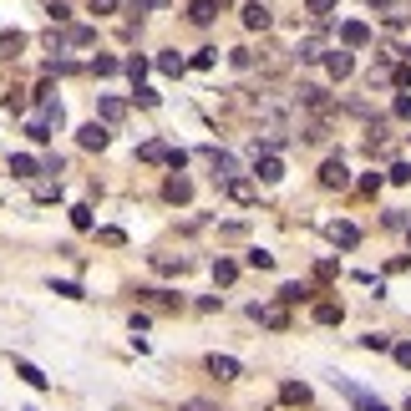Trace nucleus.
Masks as SVG:
<instances>
[{
  "instance_id": "obj_10",
  "label": "nucleus",
  "mask_w": 411,
  "mask_h": 411,
  "mask_svg": "<svg viewBox=\"0 0 411 411\" xmlns=\"http://www.w3.org/2000/svg\"><path fill=\"white\" fill-rule=\"evenodd\" d=\"M325 234H330V239H335L340 249H356V244H361V229H356V224H345V219H335Z\"/></svg>"
},
{
  "instance_id": "obj_23",
  "label": "nucleus",
  "mask_w": 411,
  "mask_h": 411,
  "mask_svg": "<svg viewBox=\"0 0 411 411\" xmlns=\"http://www.w3.org/2000/svg\"><path fill=\"white\" fill-rule=\"evenodd\" d=\"M183 67H188V61H183L178 51H163V56H158V72H168V76H178Z\"/></svg>"
},
{
  "instance_id": "obj_3",
  "label": "nucleus",
  "mask_w": 411,
  "mask_h": 411,
  "mask_svg": "<svg viewBox=\"0 0 411 411\" xmlns=\"http://www.w3.org/2000/svg\"><path fill=\"white\" fill-rule=\"evenodd\" d=\"M249 315L259 320V325H269V330H285L290 325V310L285 305H249Z\"/></svg>"
},
{
  "instance_id": "obj_26",
  "label": "nucleus",
  "mask_w": 411,
  "mask_h": 411,
  "mask_svg": "<svg viewBox=\"0 0 411 411\" xmlns=\"http://www.w3.org/2000/svg\"><path fill=\"white\" fill-rule=\"evenodd\" d=\"M97 107H102V117H107V122H117V117H122V112H127V107H122V102H117V97H102V102H97Z\"/></svg>"
},
{
  "instance_id": "obj_44",
  "label": "nucleus",
  "mask_w": 411,
  "mask_h": 411,
  "mask_svg": "<svg viewBox=\"0 0 411 411\" xmlns=\"http://www.w3.org/2000/svg\"><path fill=\"white\" fill-rule=\"evenodd\" d=\"M365 6H381V11H391V0H365Z\"/></svg>"
},
{
  "instance_id": "obj_20",
  "label": "nucleus",
  "mask_w": 411,
  "mask_h": 411,
  "mask_svg": "<svg viewBox=\"0 0 411 411\" xmlns=\"http://www.w3.org/2000/svg\"><path fill=\"white\" fill-rule=\"evenodd\" d=\"M26 46V31H0V56H20Z\"/></svg>"
},
{
  "instance_id": "obj_18",
  "label": "nucleus",
  "mask_w": 411,
  "mask_h": 411,
  "mask_svg": "<svg viewBox=\"0 0 411 411\" xmlns=\"http://www.w3.org/2000/svg\"><path fill=\"white\" fill-rule=\"evenodd\" d=\"M310 295H315L310 285H299V279H290V285L279 290V305H299V299H310Z\"/></svg>"
},
{
  "instance_id": "obj_12",
  "label": "nucleus",
  "mask_w": 411,
  "mask_h": 411,
  "mask_svg": "<svg viewBox=\"0 0 411 411\" xmlns=\"http://www.w3.org/2000/svg\"><path fill=\"white\" fill-rule=\"evenodd\" d=\"M340 41H345V46H365V41H371V26H365V20H345Z\"/></svg>"
},
{
  "instance_id": "obj_21",
  "label": "nucleus",
  "mask_w": 411,
  "mask_h": 411,
  "mask_svg": "<svg viewBox=\"0 0 411 411\" xmlns=\"http://www.w3.org/2000/svg\"><path fill=\"white\" fill-rule=\"evenodd\" d=\"M92 36H97L92 26H72V31H61V46H86Z\"/></svg>"
},
{
  "instance_id": "obj_36",
  "label": "nucleus",
  "mask_w": 411,
  "mask_h": 411,
  "mask_svg": "<svg viewBox=\"0 0 411 411\" xmlns=\"http://www.w3.org/2000/svg\"><path fill=\"white\" fill-rule=\"evenodd\" d=\"M305 11H310V15H330L335 0H305Z\"/></svg>"
},
{
  "instance_id": "obj_40",
  "label": "nucleus",
  "mask_w": 411,
  "mask_h": 411,
  "mask_svg": "<svg viewBox=\"0 0 411 411\" xmlns=\"http://www.w3.org/2000/svg\"><path fill=\"white\" fill-rule=\"evenodd\" d=\"M386 178H391V183H411V168H406V163H396L391 173H386Z\"/></svg>"
},
{
  "instance_id": "obj_19",
  "label": "nucleus",
  "mask_w": 411,
  "mask_h": 411,
  "mask_svg": "<svg viewBox=\"0 0 411 411\" xmlns=\"http://www.w3.org/2000/svg\"><path fill=\"white\" fill-rule=\"evenodd\" d=\"M15 376L26 381V386H36V391H46V376H41V371H36L31 361H15Z\"/></svg>"
},
{
  "instance_id": "obj_35",
  "label": "nucleus",
  "mask_w": 411,
  "mask_h": 411,
  "mask_svg": "<svg viewBox=\"0 0 411 411\" xmlns=\"http://www.w3.org/2000/svg\"><path fill=\"white\" fill-rule=\"evenodd\" d=\"M92 72H97V76H112V72H117V61H112V56H97V61H92Z\"/></svg>"
},
{
  "instance_id": "obj_25",
  "label": "nucleus",
  "mask_w": 411,
  "mask_h": 411,
  "mask_svg": "<svg viewBox=\"0 0 411 411\" xmlns=\"http://www.w3.org/2000/svg\"><path fill=\"white\" fill-rule=\"evenodd\" d=\"M244 264H249V269H274V254H269V249H249Z\"/></svg>"
},
{
  "instance_id": "obj_39",
  "label": "nucleus",
  "mask_w": 411,
  "mask_h": 411,
  "mask_svg": "<svg viewBox=\"0 0 411 411\" xmlns=\"http://www.w3.org/2000/svg\"><path fill=\"white\" fill-rule=\"evenodd\" d=\"M299 61H320V46H315V41H299Z\"/></svg>"
},
{
  "instance_id": "obj_13",
  "label": "nucleus",
  "mask_w": 411,
  "mask_h": 411,
  "mask_svg": "<svg viewBox=\"0 0 411 411\" xmlns=\"http://www.w3.org/2000/svg\"><path fill=\"white\" fill-rule=\"evenodd\" d=\"M325 72L345 81V76H351V72H356V61H351V51H330V56H325Z\"/></svg>"
},
{
  "instance_id": "obj_31",
  "label": "nucleus",
  "mask_w": 411,
  "mask_h": 411,
  "mask_svg": "<svg viewBox=\"0 0 411 411\" xmlns=\"http://www.w3.org/2000/svg\"><path fill=\"white\" fill-rule=\"evenodd\" d=\"M142 72H147V61L142 56H127V76H133L137 86H142Z\"/></svg>"
},
{
  "instance_id": "obj_42",
  "label": "nucleus",
  "mask_w": 411,
  "mask_h": 411,
  "mask_svg": "<svg viewBox=\"0 0 411 411\" xmlns=\"http://www.w3.org/2000/svg\"><path fill=\"white\" fill-rule=\"evenodd\" d=\"M183 411H219V406H213V401H198V396H193V401H183Z\"/></svg>"
},
{
  "instance_id": "obj_1",
  "label": "nucleus",
  "mask_w": 411,
  "mask_h": 411,
  "mask_svg": "<svg viewBox=\"0 0 411 411\" xmlns=\"http://www.w3.org/2000/svg\"><path fill=\"white\" fill-rule=\"evenodd\" d=\"M320 188H351V168H345V158H325L320 163Z\"/></svg>"
},
{
  "instance_id": "obj_43",
  "label": "nucleus",
  "mask_w": 411,
  "mask_h": 411,
  "mask_svg": "<svg viewBox=\"0 0 411 411\" xmlns=\"http://www.w3.org/2000/svg\"><path fill=\"white\" fill-rule=\"evenodd\" d=\"M396 76V86H411V67H401V72H391Z\"/></svg>"
},
{
  "instance_id": "obj_41",
  "label": "nucleus",
  "mask_w": 411,
  "mask_h": 411,
  "mask_svg": "<svg viewBox=\"0 0 411 411\" xmlns=\"http://www.w3.org/2000/svg\"><path fill=\"white\" fill-rule=\"evenodd\" d=\"M117 6H122V0H92V11H97V15H112Z\"/></svg>"
},
{
  "instance_id": "obj_38",
  "label": "nucleus",
  "mask_w": 411,
  "mask_h": 411,
  "mask_svg": "<svg viewBox=\"0 0 411 411\" xmlns=\"http://www.w3.org/2000/svg\"><path fill=\"white\" fill-rule=\"evenodd\" d=\"M173 0H133V11H168Z\"/></svg>"
},
{
  "instance_id": "obj_7",
  "label": "nucleus",
  "mask_w": 411,
  "mask_h": 411,
  "mask_svg": "<svg viewBox=\"0 0 411 411\" xmlns=\"http://www.w3.org/2000/svg\"><path fill=\"white\" fill-rule=\"evenodd\" d=\"M208 163H213V173L229 183V178H239V163H234V153H224V147H208Z\"/></svg>"
},
{
  "instance_id": "obj_34",
  "label": "nucleus",
  "mask_w": 411,
  "mask_h": 411,
  "mask_svg": "<svg viewBox=\"0 0 411 411\" xmlns=\"http://www.w3.org/2000/svg\"><path fill=\"white\" fill-rule=\"evenodd\" d=\"M391 117H401V122H411V97H396V102H391Z\"/></svg>"
},
{
  "instance_id": "obj_4",
  "label": "nucleus",
  "mask_w": 411,
  "mask_h": 411,
  "mask_svg": "<svg viewBox=\"0 0 411 411\" xmlns=\"http://www.w3.org/2000/svg\"><path fill=\"white\" fill-rule=\"evenodd\" d=\"M219 11H224V0H193V6H188V20H193V26H213Z\"/></svg>"
},
{
  "instance_id": "obj_30",
  "label": "nucleus",
  "mask_w": 411,
  "mask_h": 411,
  "mask_svg": "<svg viewBox=\"0 0 411 411\" xmlns=\"http://www.w3.org/2000/svg\"><path fill=\"white\" fill-rule=\"evenodd\" d=\"M365 351H391V335H361Z\"/></svg>"
},
{
  "instance_id": "obj_29",
  "label": "nucleus",
  "mask_w": 411,
  "mask_h": 411,
  "mask_svg": "<svg viewBox=\"0 0 411 411\" xmlns=\"http://www.w3.org/2000/svg\"><path fill=\"white\" fill-rule=\"evenodd\" d=\"M391 356H396V365H401V371H411V340H401V345H391Z\"/></svg>"
},
{
  "instance_id": "obj_2",
  "label": "nucleus",
  "mask_w": 411,
  "mask_h": 411,
  "mask_svg": "<svg viewBox=\"0 0 411 411\" xmlns=\"http://www.w3.org/2000/svg\"><path fill=\"white\" fill-rule=\"evenodd\" d=\"M76 142L86 147V153H102V147L112 142V133H107V122H86L81 133H76Z\"/></svg>"
},
{
  "instance_id": "obj_33",
  "label": "nucleus",
  "mask_w": 411,
  "mask_h": 411,
  "mask_svg": "<svg viewBox=\"0 0 411 411\" xmlns=\"http://www.w3.org/2000/svg\"><path fill=\"white\" fill-rule=\"evenodd\" d=\"M56 295H67V299H86L81 285H72V279H56Z\"/></svg>"
},
{
  "instance_id": "obj_32",
  "label": "nucleus",
  "mask_w": 411,
  "mask_h": 411,
  "mask_svg": "<svg viewBox=\"0 0 411 411\" xmlns=\"http://www.w3.org/2000/svg\"><path fill=\"white\" fill-rule=\"evenodd\" d=\"M72 224H76V229H92V208L76 203V208H72Z\"/></svg>"
},
{
  "instance_id": "obj_6",
  "label": "nucleus",
  "mask_w": 411,
  "mask_h": 411,
  "mask_svg": "<svg viewBox=\"0 0 411 411\" xmlns=\"http://www.w3.org/2000/svg\"><path fill=\"white\" fill-rule=\"evenodd\" d=\"M299 107H310V112H320V117H330V97L325 92H320V86H299Z\"/></svg>"
},
{
  "instance_id": "obj_9",
  "label": "nucleus",
  "mask_w": 411,
  "mask_h": 411,
  "mask_svg": "<svg viewBox=\"0 0 411 411\" xmlns=\"http://www.w3.org/2000/svg\"><path fill=\"white\" fill-rule=\"evenodd\" d=\"M163 198H168V203H188V198H193V183L183 178V173H173V178L163 183Z\"/></svg>"
},
{
  "instance_id": "obj_22",
  "label": "nucleus",
  "mask_w": 411,
  "mask_h": 411,
  "mask_svg": "<svg viewBox=\"0 0 411 411\" xmlns=\"http://www.w3.org/2000/svg\"><path fill=\"white\" fill-rule=\"evenodd\" d=\"M234 274H239L234 259H213V279H219V285H234Z\"/></svg>"
},
{
  "instance_id": "obj_46",
  "label": "nucleus",
  "mask_w": 411,
  "mask_h": 411,
  "mask_svg": "<svg viewBox=\"0 0 411 411\" xmlns=\"http://www.w3.org/2000/svg\"><path fill=\"white\" fill-rule=\"evenodd\" d=\"M406 56H411V46H406Z\"/></svg>"
},
{
  "instance_id": "obj_5",
  "label": "nucleus",
  "mask_w": 411,
  "mask_h": 411,
  "mask_svg": "<svg viewBox=\"0 0 411 411\" xmlns=\"http://www.w3.org/2000/svg\"><path fill=\"white\" fill-rule=\"evenodd\" d=\"M208 376H219V381H239V376H244V365L234 361V356H208Z\"/></svg>"
},
{
  "instance_id": "obj_27",
  "label": "nucleus",
  "mask_w": 411,
  "mask_h": 411,
  "mask_svg": "<svg viewBox=\"0 0 411 411\" xmlns=\"http://www.w3.org/2000/svg\"><path fill=\"white\" fill-rule=\"evenodd\" d=\"M153 264H158L163 274H183V269H188V259H168V254H158Z\"/></svg>"
},
{
  "instance_id": "obj_47",
  "label": "nucleus",
  "mask_w": 411,
  "mask_h": 411,
  "mask_svg": "<svg viewBox=\"0 0 411 411\" xmlns=\"http://www.w3.org/2000/svg\"><path fill=\"white\" fill-rule=\"evenodd\" d=\"M406 411H411V401H406Z\"/></svg>"
},
{
  "instance_id": "obj_8",
  "label": "nucleus",
  "mask_w": 411,
  "mask_h": 411,
  "mask_svg": "<svg viewBox=\"0 0 411 411\" xmlns=\"http://www.w3.org/2000/svg\"><path fill=\"white\" fill-rule=\"evenodd\" d=\"M254 178L259 183H279V178H285V163H279L274 153L269 158H254Z\"/></svg>"
},
{
  "instance_id": "obj_14",
  "label": "nucleus",
  "mask_w": 411,
  "mask_h": 411,
  "mask_svg": "<svg viewBox=\"0 0 411 411\" xmlns=\"http://www.w3.org/2000/svg\"><path fill=\"white\" fill-rule=\"evenodd\" d=\"M11 173L15 178H36V173H46V168H41L31 153H11Z\"/></svg>"
},
{
  "instance_id": "obj_45",
  "label": "nucleus",
  "mask_w": 411,
  "mask_h": 411,
  "mask_svg": "<svg viewBox=\"0 0 411 411\" xmlns=\"http://www.w3.org/2000/svg\"><path fill=\"white\" fill-rule=\"evenodd\" d=\"M406 239H411V229H406Z\"/></svg>"
},
{
  "instance_id": "obj_17",
  "label": "nucleus",
  "mask_w": 411,
  "mask_h": 411,
  "mask_svg": "<svg viewBox=\"0 0 411 411\" xmlns=\"http://www.w3.org/2000/svg\"><path fill=\"white\" fill-rule=\"evenodd\" d=\"M244 26H249V31H264V26H269V11L259 6V0H249V6H244Z\"/></svg>"
},
{
  "instance_id": "obj_15",
  "label": "nucleus",
  "mask_w": 411,
  "mask_h": 411,
  "mask_svg": "<svg viewBox=\"0 0 411 411\" xmlns=\"http://www.w3.org/2000/svg\"><path fill=\"white\" fill-rule=\"evenodd\" d=\"M137 158H142V163H168V158H173V147L153 137V142H142V147H137Z\"/></svg>"
},
{
  "instance_id": "obj_28",
  "label": "nucleus",
  "mask_w": 411,
  "mask_h": 411,
  "mask_svg": "<svg viewBox=\"0 0 411 411\" xmlns=\"http://www.w3.org/2000/svg\"><path fill=\"white\" fill-rule=\"evenodd\" d=\"M315 320L320 325H340V305H315Z\"/></svg>"
},
{
  "instance_id": "obj_11",
  "label": "nucleus",
  "mask_w": 411,
  "mask_h": 411,
  "mask_svg": "<svg viewBox=\"0 0 411 411\" xmlns=\"http://www.w3.org/2000/svg\"><path fill=\"white\" fill-rule=\"evenodd\" d=\"M224 193H229L234 203H254V178H244V173H239V178L224 183Z\"/></svg>"
},
{
  "instance_id": "obj_16",
  "label": "nucleus",
  "mask_w": 411,
  "mask_h": 411,
  "mask_svg": "<svg viewBox=\"0 0 411 411\" xmlns=\"http://www.w3.org/2000/svg\"><path fill=\"white\" fill-rule=\"evenodd\" d=\"M279 396H285L290 406H305L310 401V386L305 381H285V386H279Z\"/></svg>"
},
{
  "instance_id": "obj_24",
  "label": "nucleus",
  "mask_w": 411,
  "mask_h": 411,
  "mask_svg": "<svg viewBox=\"0 0 411 411\" xmlns=\"http://www.w3.org/2000/svg\"><path fill=\"white\" fill-rule=\"evenodd\" d=\"M26 137H31V142H51V122H46V117H31Z\"/></svg>"
},
{
  "instance_id": "obj_37",
  "label": "nucleus",
  "mask_w": 411,
  "mask_h": 411,
  "mask_svg": "<svg viewBox=\"0 0 411 411\" xmlns=\"http://www.w3.org/2000/svg\"><path fill=\"white\" fill-rule=\"evenodd\" d=\"M46 15H51V20H67V15H72V6H67V0H51Z\"/></svg>"
}]
</instances>
